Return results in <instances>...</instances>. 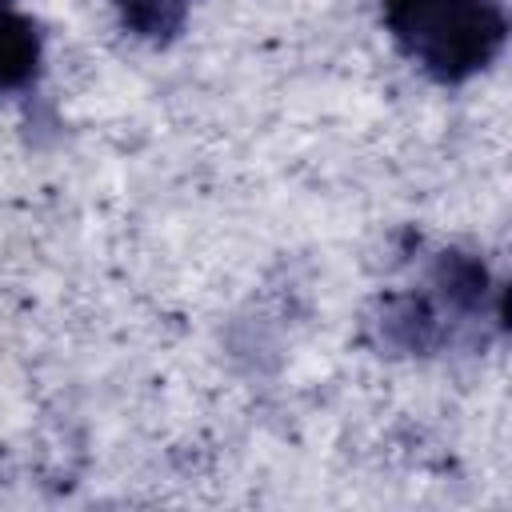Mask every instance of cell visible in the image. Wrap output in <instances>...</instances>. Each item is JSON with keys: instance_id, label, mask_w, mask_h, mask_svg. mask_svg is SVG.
I'll list each match as a JSON object with an SVG mask.
<instances>
[{"instance_id": "3", "label": "cell", "mask_w": 512, "mask_h": 512, "mask_svg": "<svg viewBox=\"0 0 512 512\" xmlns=\"http://www.w3.org/2000/svg\"><path fill=\"white\" fill-rule=\"evenodd\" d=\"M40 60H44L40 24L20 8L0 12V92H24L28 84H36Z\"/></svg>"}, {"instance_id": "5", "label": "cell", "mask_w": 512, "mask_h": 512, "mask_svg": "<svg viewBox=\"0 0 512 512\" xmlns=\"http://www.w3.org/2000/svg\"><path fill=\"white\" fill-rule=\"evenodd\" d=\"M8 8H16V0H0V12H8Z\"/></svg>"}, {"instance_id": "4", "label": "cell", "mask_w": 512, "mask_h": 512, "mask_svg": "<svg viewBox=\"0 0 512 512\" xmlns=\"http://www.w3.org/2000/svg\"><path fill=\"white\" fill-rule=\"evenodd\" d=\"M116 4V16L120 24L136 36V40H148V44H172L184 24H188V12L196 0H112Z\"/></svg>"}, {"instance_id": "1", "label": "cell", "mask_w": 512, "mask_h": 512, "mask_svg": "<svg viewBox=\"0 0 512 512\" xmlns=\"http://www.w3.org/2000/svg\"><path fill=\"white\" fill-rule=\"evenodd\" d=\"M384 28L400 56L436 84H468L508 44L504 0H384Z\"/></svg>"}, {"instance_id": "2", "label": "cell", "mask_w": 512, "mask_h": 512, "mask_svg": "<svg viewBox=\"0 0 512 512\" xmlns=\"http://www.w3.org/2000/svg\"><path fill=\"white\" fill-rule=\"evenodd\" d=\"M488 300H500V288L488 280V268L480 256L468 252H436L424 288L400 292L384 300V344L400 352H436L452 344L456 328L480 324L488 316Z\"/></svg>"}]
</instances>
